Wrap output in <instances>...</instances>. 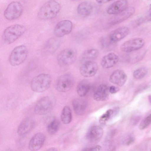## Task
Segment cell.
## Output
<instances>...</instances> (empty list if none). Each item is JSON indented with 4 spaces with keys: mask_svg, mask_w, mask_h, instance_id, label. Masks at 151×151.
I'll list each match as a JSON object with an SVG mask.
<instances>
[{
    "mask_svg": "<svg viewBox=\"0 0 151 151\" xmlns=\"http://www.w3.org/2000/svg\"><path fill=\"white\" fill-rule=\"evenodd\" d=\"M59 45V40L55 38L49 39L46 43L45 46V51L50 53L54 52Z\"/></svg>",
    "mask_w": 151,
    "mask_h": 151,
    "instance_id": "cb8c5ba5",
    "label": "cell"
},
{
    "mask_svg": "<svg viewBox=\"0 0 151 151\" xmlns=\"http://www.w3.org/2000/svg\"><path fill=\"white\" fill-rule=\"evenodd\" d=\"M55 104L54 98L51 96L44 97L40 99L36 104L34 111L40 115L46 114L54 108Z\"/></svg>",
    "mask_w": 151,
    "mask_h": 151,
    "instance_id": "5b68a950",
    "label": "cell"
},
{
    "mask_svg": "<svg viewBox=\"0 0 151 151\" xmlns=\"http://www.w3.org/2000/svg\"><path fill=\"white\" fill-rule=\"evenodd\" d=\"M98 68V65L95 62L92 60L86 61L81 66L79 71L84 77H90L95 75Z\"/></svg>",
    "mask_w": 151,
    "mask_h": 151,
    "instance_id": "7c38bea8",
    "label": "cell"
},
{
    "mask_svg": "<svg viewBox=\"0 0 151 151\" xmlns=\"http://www.w3.org/2000/svg\"><path fill=\"white\" fill-rule=\"evenodd\" d=\"M127 78V75L123 70H116L110 75L109 80L111 83L121 86L125 84Z\"/></svg>",
    "mask_w": 151,
    "mask_h": 151,
    "instance_id": "9a60e30c",
    "label": "cell"
},
{
    "mask_svg": "<svg viewBox=\"0 0 151 151\" xmlns=\"http://www.w3.org/2000/svg\"><path fill=\"white\" fill-rule=\"evenodd\" d=\"M77 56V51L75 49L66 48L58 54L57 60L59 65L65 66L73 63L76 60Z\"/></svg>",
    "mask_w": 151,
    "mask_h": 151,
    "instance_id": "8992f818",
    "label": "cell"
},
{
    "mask_svg": "<svg viewBox=\"0 0 151 151\" xmlns=\"http://www.w3.org/2000/svg\"><path fill=\"white\" fill-rule=\"evenodd\" d=\"M45 137L44 134L41 132L35 134L29 141L28 148L31 151H37L40 149L45 141Z\"/></svg>",
    "mask_w": 151,
    "mask_h": 151,
    "instance_id": "5bb4252c",
    "label": "cell"
},
{
    "mask_svg": "<svg viewBox=\"0 0 151 151\" xmlns=\"http://www.w3.org/2000/svg\"><path fill=\"white\" fill-rule=\"evenodd\" d=\"M61 119L64 124H68L72 120V113L70 108L68 106L63 109L61 114Z\"/></svg>",
    "mask_w": 151,
    "mask_h": 151,
    "instance_id": "d4e9b609",
    "label": "cell"
},
{
    "mask_svg": "<svg viewBox=\"0 0 151 151\" xmlns=\"http://www.w3.org/2000/svg\"><path fill=\"white\" fill-rule=\"evenodd\" d=\"M135 140V138L133 136H130L125 139L124 142V143L126 145H129L134 142Z\"/></svg>",
    "mask_w": 151,
    "mask_h": 151,
    "instance_id": "1f68e13d",
    "label": "cell"
},
{
    "mask_svg": "<svg viewBox=\"0 0 151 151\" xmlns=\"http://www.w3.org/2000/svg\"><path fill=\"white\" fill-rule=\"evenodd\" d=\"M35 122L33 119L27 117L24 119L20 123L17 128L18 134L20 136L27 135L33 129Z\"/></svg>",
    "mask_w": 151,
    "mask_h": 151,
    "instance_id": "4fadbf2b",
    "label": "cell"
},
{
    "mask_svg": "<svg viewBox=\"0 0 151 151\" xmlns=\"http://www.w3.org/2000/svg\"><path fill=\"white\" fill-rule=\"evenodd\" d=\"M135 12V9L133 7H129L125 10L119 13L114 14L108 20L109 24L115 25L119 24L129 18Z\"/></svg>",
    "mask_w": 151,
    "mask_h": 151,
    "instance_id": "8fae6325",
    "label": "cell"
},
{
    "mask_svg": "<svg viewBox=\"0 0 151 151\" xmlns=\"http://www.w3.org/2000/svg\"><path fill=\"white\" fill-rule=\"evenodd\" d=\"M28 50L25 45H22L15 47L12 51L9 58V62L13 66L18 65L26 59Z\"/></svg>",
    "mask_w": 151,
    "mask_h": 151,
    "instance_id": "277c9868",
    "label": "cell"
},
{
    "mask_svg": "<svg viewBox=\"0 0 151 151\" xmlns=\"http://www.w3.org/2000/svg\"><path fill=\"white\" fill-rule=\"evenodd\" d=\"M147 19L149 21H151V4L149 6Z\"/></svg>",
    "mask_w": 151,
    "mask_h": 151,
    "instance_id": "d590c367",
    "label": "cell"
},
{
    "mask_svg": "<svg viewBox=\"0 0 151 151\" xmlns=\"http://www.w3.org/2000/svg\"><path fill=\"white\" fill-rule=\"evenodd\" d=\"M23 10L22 4L17 1H13L9 4L4 12V16L9 20H12L19 18Z\"/></svg>",
    "mask_w": 151,
    "mask_h": 151,
    "instance_id": "52a82bcc",
    "label": "cell"
},
{
    "mask_svg": "<svg viewBox=\"0 0 151 151\" xmlns=\"http://www.w3.org/2000/svg\"><path fill=\"white\" fill-rule=\"evenodd\" d=\"M119 60L118 56L113 52L109 53L104 56L101 61V65L104 68H111L114 66Z\"/></svg>",
    "mask_w": 151,
    "mask_h": 151,
    "instance_id": "d6986e66",
    "label": "cell"
},
{
    "mask_svg": "<svg viewBox=\"0 0 151 151\" xmlns=\"http://www.w3.org/2000/svg\"><path fill=\"white\" fill-rule=\"evenodd\" d=\"M99 54V50L95 49H91L85 51L82 55V59L91 60L96 58Z\"/></svg>",
    "mask_w": 151,
    "mask_h": 151,
    "instance_id": "484cf974",
    "label": "cell"
},
{
    "mask_svg": "<svg viewBox=\"0 0 151 151\" xmlns=\"http://www.w3.org/2000/svg\"><path fill=\"white\" fill-rule=\"evenodd\" d=\"M109 92L111 93H115L119 90V88L114 86H111L109 89Z\"/></svg>",
    "mask_w": 151,
    "mask_h": 151,
    "instance_id": "e575fe53",
    "label": "cell"
},
{
    "mask_svg": "<svg viewBox=\"0 0 151 151\" xmlns=\"http://www.w3.org/2000/svg\"><path fill=\"white\" fill-rule=\"evenodd\" d=\"M102 48L106 51H109L113 49L116 43L111 40L109 37L102 38L101 40Z\"/></svg>",
    "mask_w": 151,
    "mask_h": 151,
    "instance_id": "4316f807",
    "label": "cell"
},
{
    "mask_svg": "<svg viewBox=\"0 0 151 151\" xmlns=\"http://www.w3.org/2000/svg\"><path fill=\"white\" fill-rule=\"evenodd\" d=\"M103 130L100 126H94L91 127L88 131L86 137L90 142H95L99 141L103 134Z\"/></svg>",
    "mask_w": 151,
    "mask_h": 151,
    "instance_id": "e0dca14e",
    "label": "cell"
},
{
    "mask_svg": "<svg viewBox=\"0 0 151 151\" xmlns=\"http://www.w3.org/2000/svg\"><path fill=\"white\" fill-rule=\"evenodd\" d=\"M90 83L87 80L81 81L77 87V92L79 96L81 97L85 96L88 92L90 89Z\"/></svg>",
    "mask_w": 151,
    "mask_h": 151,
    "instance_id": "603a6c76",
    "label": "cell"
},
{
    "mask_svg": "<svg viewBox=\"0 0 151 151\" xmlns=\"http://www.w3.org/2000/svg\"><path fill=\"white\" fill-rule=\"evenodd\" d=\"M57 150L55 147H51L48 149L47 150L48 151H56Z\"/></svg>",
    "mask_w": 151,
    "mask_h": 151,
    "instance_id": "74e56055",
    "label": "cell"
},
{
    "mask_svg": "<svg viewBox=\"0 0 151 151\" xmlns=\"http://www.w3.org/2000/svg\"><path fill=\"white\" fill-rule=\"evenodd\" d=\"M141 117L139 116L136 115L132 117L130 119V123L132 125H136L140 120Z\"/></svg>",
    "mask_w": 151,
    "mask_h": 151,
    "instance_id": "d6a6232c",
    "label": "cell"
},
{
    "mask_svg": "<svg viewBox=\"0 0 151 151\" xmlns=\"http://www.w3.org/2000/svg\"><path fill=\"white\" fill-rule=\"evenodd\" d=\"M127 0H118L111 4L107 9L109 14H116L125 10L128 8Z\"/></svg>",
    "mask_w": 151,
    "mask_h": 151,
    "instance_id": "2e32d148",
    "label": "cell"
},
{
    "mask_svg": "<svg viewBox=\"0 0 151 151\" xmlns=\"http://www.w3.org/2000/svg\"><path fill=\"white\" fill-rule=\"evenodd\" d=\"M109 91V88L106 85H100L94 93L93 96L94 99L97 101H105L108 97Z\"/></svg>",
    "mask_w": 151,
    "mask_h": 151,
    "instance_id": "ffe728a7",
    "label": "cell"
},
{
    "mask_svg": "<svg viewBox=\"0 0 151 151\" xmlns=\"http://www.w3.org/2000/svg\"></svg>",
    "mask_w": 151,
    "mask_h": 151,
    "instance_id": "60d3db41",
    "label": "cell"
},
{
    "mask_svg": "<svg viewBox=\"0 0 151 151\" xmlns=\"http://www.w3.org/2000/svg\"><path fill=\"white\" fill-rule=\"evenodd\" d=\"M72 104L74 111L77 114L81 115L84 113L87 106L85 100L80 99H76L73 101Z\"/></svg>",
    "mask_w": 151,
    "mask_h": 151,
    "instance_id": "7402d4cb",
    "label": "cell"
},
{
    "mask_svg": "<svg viewBox=\"0 0 151 151\" xmlns=\"http://www.w3.org/2000/svg\"><path fill=\"white\" fill-rule=\"evenodd\" d=\"M101 149V147L99 145L94 146L91 147H87L83 149L85 151H99Z\"/></svg>",
    "mask_w": 151,
    "mask_h": 151,
    "instance_id": "836d02e7",
    "label": "cell"
},
{
    "mask_svg": "<svg viewBox=\"0 0 151 151\" xmlns=\"http://www.w3.org/2000/svg\"><path fill=\"white\" fill-rule=\"evenodd\" d=\"M129 32V29L128 27H122L112 31L109 37L111 40L116 42L127 36Z\"/></svg>",
    "mask_w": 151,
    "mask_h": 151,
    "instance_id": "ac0fdd59",
    "label": "cell"
},
{
    "mask_svg": "<svg viewBox=\"0 0 151 151\" xmlns=\"http://www.w3.org/2000/svg\"></svg>",
    "mask_w": 151,
    "mask_h": 151,
    "instance_id": "ab89813d",
    "label": "cell"
},
{
    "mask_svg": "<svg viewBox=\"0 0 151 151\" xmlns=\"http://www.w3.org/2000/svg\"><path fill=\"white\" fill-rule=\"evenodd\" d=\"M151 124V113L146 116L141 121L139 128L140 130H143Z\"/></svg>",
    "mask_w": 151,
    "mask_h": 151,
    "instance_id": "f546056e",
    "label": "cell"
},
{
    "mask_svg": "<svg viewBox=\"0 0 151 151\" xmlns=\"http://www.w3.org/2000/svg\"><path fill=\"white\" fill-rule=\"evenodd\" d=\"M114 111L110 109L108 110L100 118L99 122L102 124L105 123L112 116Z\"/></svg>",
    "mask_w": 151,
    "mask_h": 151,
    "instance_id": "4dcf8cb0",
    "label": "cell"
},
{
    "mask_svg": "<svg viewBox=\"0 0 151 151\" xmlns=\"http://www.w3.org/2000/svg\"><path fill=\"white\" fill-rule=\"evenodd\" d=\"M73 24L69 20H64L58 22L55 26L54 34L58 37H62L68 34L72 31Z\"/></svg>",
    "mask_w": 151,
    "mask_h": 151,
    "instance_id": "30bf717a",
    "label": "cell"
},
{
    "mask_svg": "<svg viewBox=\"0 0 151 151\" xmlns=\"http://www.w3.org/2000/svg\"><path fill=\"white\" fill-rule=\"evenodd\" d=\"M26 28L23 25L16 24L11 25L6 29L2 35L4 42L9 45L13 43L25 32Z\"/></svg>",
    "mask_w": 151,
    "mask_h": 151,
    "instance_id": "7a4b0ae2",
    "label": "cell"
},
{
    "mask_svg": "<svg viewBox=\"0 0 151 151\" xmlns=\"http://www.w3.org/2000/svg\"><path fill=\"white\" fill-rule=\"evenodd\" d=\"M60 126V122L56 119H53L50 121L47 126V130L50 134H55L58 130Z\"/></svg>",
    "mask_w": 151,
    "mask_h": 151,
    "instance_id": "83f0119b",
    "label": "cell"
},
{
    "mask_svg": "<svg viewBox=\"0 0 151 151\" xmlns=\"http://www.w3.org/2000/svg\"><path fill=\"white\" fill-rule=\"evenodd\" d=\"M148 99L150 103L151 104V95H149L148 96Z\"/></svg>",
    "mask_w": 151,
    "mask_h": 151,
    "instance_id": "f35d334b",
    "label": "cell"
},
{
    "mask_svg": "<svg viewBox=\"0 0 151 151\" xmlns=\"http://www.w3.org/2000/svg\"><path fill=\"white\" fill-rule=\"evenodd\" d=\"M73 78L68 73L62 75L58 79L55 86L56 90L60 92L68 91L72 88L73 83Z\"/></svg>",
    "mask_w": 151,
    "mask_h": 151,
    "instance_id": "ba28073f",
    "label": "cell"
},
{
    "mask_svg": "<svg viewBox=\"0 0 151 151\" xmlns=\"http://www.w3.org/2000/svg\"><path fill=\"white\" fill-rule=\"evenodd\" d=\"M93 9V6L91 3L88 2H83L78 5L77 12L81 16H88L91 14Z\"/></svg>",
    "mask_w": 151,
    "mask_h": 151,
    "instance_id": "44dd1931",
    "label": "cell"
},
{
    "mask_svg": "<svg viewBox=\"0 0 151 151\" xmlns=\"http://www.w3.org/2000/svg\"><path fill=\"white\" fill-rule=\"evenodd\" d=\"M148 70L145 67H141L135 70L133 73L134 78L137 79H140L144 77L147 74Z\"/></svg>",
    "mask_w": 151,
    "mask_h": 151,
    "instance_id": "f1b7e54d",
    "label": "cell"
},
{
    "mask_svg": "<svg viewBox=\"0 0 151 151\" xmlns=\"http://www.w3.org/2000/svg\"><path fill=\"white\" fill-rule=\"evenodd\" d=\"M145 43L142 38H136L128 40L123 43L120 47L121 50L126 52H130L142 48Z\"/></svg>",
    "mask_w": 151,
    "mask_h": 151,
    "instance_id": "9c48e42d",
    "label": "cell"
},
{
    "mask_svg": "<svg viewBox=\"0 0 151 151\" xmlns=\"http://www.w3.org/2000/svg\"><path fill=\"white\" fill-rule=\"evenodd\" d=\"M61 9L60 4L54 0L48 1L40 9L38 17L40 19L46 20L54 18L58 13Z\"/></svg>",
    "mask_w": 151,
    "mask_h": 151,
    "instance_id": "6da1fadb",
    "label": "cell"
},
{
    "mask_svg": "<svg viewBox=\"0 0 151 151\" xmlns=\"http://www.w3.org/2000/svg\"><path fill=\"white\" fill-rule=\"evenodd\" d=\"M112 0H96L98 2L100 3H104L108 2Z\"/></svg>",
    "mask_w": 151,
    "mask_h": 151,
    "instance_id": "8d00e7d4",
    "label": "cell"
},
{
    "mask_svg": "<svg viewBox=\"0 0 151 151\" xmlns=\"http://www.w3.org/2000/svg\"><path fill=\"white\" fill-rule=\"evenodd\" d=\"M52 81L51 76L49 74L42 73L34 78L31 81L32 89L36 92H42L48 89Z\"/></svg>",
    "mask_w": 151,
    "mask_h": 151,
    "instance_id": "3957f363",
    "label": "cell"
}]
</instances>
